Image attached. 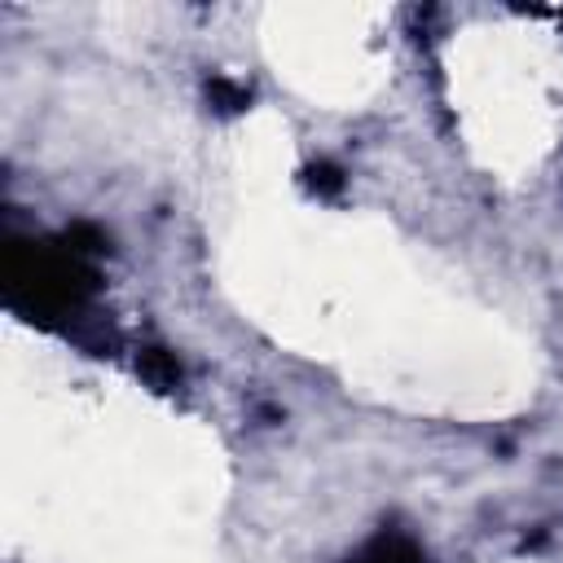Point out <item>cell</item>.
Here are the masks:
<instances>
[{
    "instance_id": "obj_1",
    "label": "cell",
    "mask_w": 563,
    "mask_h": 563,
    "mask_svg": "<svg viewBox=\"0 0 563 563\" xmlns=\"http://www.w3.org/2000/svg\"><path fill=\"white\" fill-rule=\"evenodd\" d=\"M97 264L66 233L48 242H9L4 255V299L31 321L79 317L97 295Z\"/></svg>"
},
{
    "instance_id": "obj_2",
    "label": "cell",
    "mask_w": 563,
    "mask_h": 563,
    "mask_svg": "<svg viewBox=\"0 0 563 563\" xmlns=\"http://www.w3.org/2000/svg\"><path fill=\"white\" fill-rule=\"evenodd\" d=\"M347 563H422V550H418L405 532H378V537L365 541Z\"/></svg>"
},
{
    "instance_id": "obj_3",
    "label": "cell",
    "mask_w": 563,
    "mask_h": 563,
    "mask_svg": "<svg viewBox=\"0 0 563 563\" xmlns=\"http://www.w3.org/2000/svg\"><path fill=\"white\" fill-rule=\"evenodd\" d=\"M207 97H211V106H216L220 114H233V110H242V106L251 101V92H246L242 84H233V79H220V75L207 84Z\"/></svg>"
},
{
    "instance_id": "obj_4",
    "label": "cell",
    "mask_w": 563,
    "mask_h": 563,
    "mask_svg": "<svg viewBox=\"0 0 563 563\" xmlns=\"http://www.w3.org/2000/svg\"><path fill=\"white\" fill-rule=\"evenodd\" d=\"M145 378L158 387H172V383H180V365L154 347V352H145Z\"/></svg>"
},
{
    "instance_id": "obj_5",
    "label": "cell",
    "mask_w": 563,
    "mask_h": 563,
    "mask_svg": "<svg viewBox=\"0 0 563 563\" xmlns=\"http://www.w3.org/2000/svg\"><path fill=\"white\" fill-rule=\"evenodd\" d=\"M308 185H312L317 194L334 198V194L343 189V172H339L334 163H317V167H308Z\"/></svg>"
}]
</instances>
